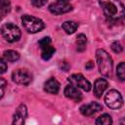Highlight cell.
<instances>
[{
  "label": "cell",
  "mask_w": 125,
  "mask_h": 125,
  "mask_svg": "<svg viewBox=\"0 0 125 125\" xmlns=\"http://www.w3.org/2000/svg\"><path fill=\"white\" fill-rule=\"evenodd\" d=\"M102 10L107 20L118 21L125 16V8L119 0H100Z\"/></svg>",
  "instance_id": "6da1fadb"
},
{
  "label": "cell",
  "mask_w": 125,
  "mask_h": 125,
  "mask_svg": "<svg viewBox=\"0 0 125 125\" xmlns=\"http://www.w3.org/2000/svg\"><path fill=\"white\" fill-rule=\"evenodd\" d=\"M96 58L100 73L106 77L111 76L113 70V63L110 56L104 50L98 49L96 52Z\"/></svg>",
  "instance_id": "7a4b0ae2"
},
{
  "label": "cell",
  "mask_w": 125,
  "mask_h": 125,
  "mask_svg": "<svg viewBox=\"0 0 125 125\" xmlns=\"http://www.w3.org/2000/svg\"><path fill=\"white\" fill-rule=\"evenodd\" d=\"M21 23L23 27L30 33H36L38 31H41L45 26L42 20L29 15H24L21 17Z\"/></svg>",
  "instance_id": "3957f363"
},
{
  "label": "cell",
  "mask_w": 125,
  "mask_h": 125,
  "mask_svg": "<svg viewBox=\"0 0 125 125\" xmlns=\"http://www.w3.org/2000/svg\"><path fill=\"white\" fill-rule=\"evenodd\" d=\"M1 34L8 42H16L21 35L20 28L12 22H6L1 26Z\"/></svg>",
  "instance_id": "277c9868"
},
{
  "label": "cell",
  "mask_w": 125,
  "mask_h": 125,
  "mask_svg": "<svg viewBox=\"0 0 125 125\" xmlns=\"http://www.w3.org/2000/svg\"><path fill=\"white\" fill-rule=\"evenodd\" d=\"M105 104L111 109H118L123 104V99L121 94L117 90H109L104 96Z\"/></svg>",
  "instance_id": "5b68a950"
},
{
  "label": "cell",
  "mask_w": 125,
  "mask_h": 125,
  "mask_svg": "<svg viewBox=\"0 0 125 125\" xmlns=\"http://www.w3.org/2000/svg\"><path fill=\"white\" fill-rule=\"evenodd\" d=\"M12 79L14 82L21 84V85H28L32 81V74L27 70L23 68L17 69L12 74Z\"/></svg>",
  "instance_id": "8992f818"
},
{
  "label": "cell",
  "mask_w": 125,
  "mask_h": 125,
  "mask_svg": "<svg viewBox=\"0 0 125 125\" xmlns=\"http://www.w3.org/2000/svg\"><path fill=\"white\" fill-rule=\"evenodd\" d=\"M68 81L74 85L77 88H80L86 92L91 90V83L81 74V73H75L68 77Z\"/></svg>",
  "instance_id": "52a82bcc"
},
{
  "label": "cell",
  "mask_w": 125,
  "mask_h": 125,
  "mask_svg": "<svg viewBox=\"0 0 125 125\" xmlns=\"http://www.w3.org/2000/svg\"><path fill=\"white\" fill-rule=\"evenodd\" d=\"M49 10L51 13H53L55 15H62V14L70 12L72 10V6L66 2L57 1L56 3H53L49 6Z\"/></svg>",
  "instance_id": "ba28073f"
},
{
  "label": "cell",
  "mask_w": 125,
  "mask_h": 125,
  "mask_svg": "<svg viewBox=\"0 0 125 125\" xmlns=\"http://www.w3.org/2000/svg\"><path fill=\"white\" fill-rule=\"evenodd\" d=\"M102 109H103L102 104H100L99 103H96V102H92L90 104H83L80 107V112L84 116H91V115L101 111Z\"/></svg>",
  "instance_id": "9c48e42d"
},
{
  "label": "cell",
  "mask_w": 125,
  "mask_h": 125,
  "mask_svg": "<svg viewBox=\"0 0 125 125\" xmlns=\"http://www.w3.org/2000/svg\"><path fill=\"white\" fill-rule=\"evenodd\" d=\"M27 116V109L24 104H21L15 114H14V119H13V124H18V125H22L24 123V120Z\"/></svg>",
  "instance_id": "30bf717a"
},
{
  "label": "cell",
  "mask_w": 125,
  "mask_h": 125,
  "mask_svg": "<svg viewBox=\"0 0 125 125\" xmlns=\"http://www.w3.org/2000/svg\"><path fill=\"white\" fill-rule=\"evenodd\" d=\"M64 96L67 97L68 99L70 100H73L75 102H79L81 101L82 99V94L80 93V91L78 90L77 87H75L74 85H67L65 88H64Z\"/></svg>",
  "instance_id": "8fae6325"
},
{
  "label": "cell",
  "mask_w": 125,
  "mask_h": 125,
  "mask_svg": "<svg viewBox=\"0 0 125 125\" xmlns=\"http://www.w3.org/2000/svg\"><path fill=\"white\" fill-rule=\"evenodd\" d=\"M107 85H108V83L105 79H104V78L97 79L94 84V95L97 98H101L102 95L104 94V92L106 90Z\"/></svg>",
  "instance_id": "7c38bea8"
},
{
  "label": "cell",
  "mask_w": 125,
  "mask_h": 125,
  "mask_svg": "<svg viewBox=\"0 0 125 125\" xmlns=\"http://www.w3.org/2000/svg\"><path fill=\"white\" fill-rule=\"evenodd\" d=\"M44 90L49 94H57L60 90V83L55 78H50L45 82Z\"/></svg>",
  "instance_id": "4fadbf2b"
},
{
  "label": "cell",
  "mask_w": 125,
  "mask_h": 125,
  "mask_svg": "<svg viewBox=\"0 0 125 125\" xmlns=\"http://www.w3.org/2000/svg\"><path fill=\"white\" fill-rule=\"evenodd\" d=\"M54 53H55V49H54V47L51 46V44L41 47V57L45 61L50 60L52 58V56L54 55Z\"/></svg>",
  "instance_id": "5bb4252c"
},
{
  "label": "cell",
  "mask_w": 125,
  "mask_h": 125,
  "mask_svg": "<svg viewBox=\"0 0 125 125\" xmlns=\"http://www.w3.org/2000/svg\"><path fill=\"white\" fill-rule=\"evenodd\" d=\"M62 28L63 30L67 33V34H72L76 31L77 27H78V24L75 22V21H64L62 23Z\"/></svg>",
  "instance_id": "9a60e30c"
},
{
  "label": "cell",
  "mask_w": 125,
  "mask_h": 125,
  "mask_svg": "<svg viewBox=\"0 0 125 125\" xmlns=\"http://www.w3.org/2000/svg\"><path fill=\"white\" fill-rule=\"evenodd\" d=\"M3 59L7 62H16L20 59V54L14 50H7L3 53Z\"/></svg>",
  "instance_id": "2e32d148"
},
{
  "label": "cell",
  "mask_w": 125,
  "mask_h": 125,
  "mask_svg": "<svg viewBox=\"0 0 125 125\" xmlns=\"http://www.w3.org/2000/svg\"><path fill=\"white\" fill-rule=\"evenodd\" d=\"M87 45V37L84 34H79L76 37V47L78 52H83L86 49Z\"/></svg>",
  "instance_id": "e0dca14e"
},
{
  "label": "cell",
  "mask_w": 125,
  "mask_h": 125,
  "mask_svg": "<svg viewBox=\"0 0 125 125\" xmlns=\"http://www.w3.org/2000/svg\"><path fill=\"white\" fill-rule=\"evenodd\" d=\"M11 10V3L10 0H0V15L2 18L6 16Z\"/></svg>",
  "instance_id": "ac0fdd59"
},
{
  "label": "cell",
  "mask_w": 125,
  "mask_h": 125,
  "mask_svg": "<svg viewBox=\"0 0 125 125\" xmlns=\"http://www.w3.org/2000/svg\"><path fill=\"white\" fill-rule=\"evenodd\" d=\"M96 124L97 125H109L112 124V119L111 116L109 114H102L101 116H99L96 120Z\"/></svg>",
  "instance_id": "d6986e66"
},
{
  "label": "cell",
  "mask_w": 125,
  "mask_h": 125,
  "mask_svg": "<svg viewBox=\"0 0 125 125\" xmlns=\"http://www.w3.org/2000/svg\"><path fill=\"white\" fill-rule=\"evenodd\" d=\"M116 74L117 77L121 80V81H125V62H120L117 65V69H116Z\"/></svg>",
  "instance_id": "ffe728a7"
},
{
  "label": "cell",
  "mask_w": 125,
  "mask_h": 125,
  "mask_svg": "<svg viewBox=\"0 0 125 125\" xmlns=\"http://www.w3.org/2000/svg\"><path fill=\"white\" fill-rule=\"evenodd\" d=\"M110 48H111V50H112L114 53H116V54L121 53V52H122V50H123V48H122L121 44H120L119 42H117V41H115V42L111 43Z\"/></svg>",
  "instance_id": "44dd1931"
},
{
  "label": "cell",
  "mask_w": 125,
  "mask_h": 125,
  "mask_svg": "<svg viewBox=\"0 0 125 125\" xmlns=\"http://www.w3.org/2000/svg\"><path fill=\"white\" fill-rule=\"evenodd\" d=\"M39 46H40V48L41 47H43V46H46V45H49V44H51V38L50 37H43L42 39H40L39 40Z\"/></svg>",
  "instance_id": "7402d4cb"
},
{
  "label": "cell",
  "mask_w": 125,
  "mask_h": 125,
  "mask_svg": "<svg viewBox=\"0 0 125 125\" xmlns=\"http://www.w3.org/2000/svg\"><path fill=\"white\" fill-rule=\"evenodd\" d=\"M47 0H31V4L34 6V7H37V8H40L42 6H44L46 4Z\"/></svg>",
  "instance_id": "603a6c76"
},
{
  "label": "cell",
  "mask_w": 125,
  "mask_h": 125,
  "mask_svg": "<svg viewBox=\"0 0 125 125\" xmlns=\"http://www.w3.org/2000/svg\"><path fill=\"white\" fill-rule=\"evenodd\" d=\"M0 86H1V96H0V98H2L3 95H4L5 87H6V81H5V79L3 77L0 78Z\"/></svg>",
  "instance_id": "cb8c5ba5"
},
{
  "label": "cell",
  "mask_w": 125,
  "mask_h": 125,
  "mask_svg": "<svg viewBox=\"0 0 125 125\" xmlns=\"http://www.w3.org/2000/svg\"><path fill=\"white\" fill-rule=\"evenodd\" d=\"M0 66H1V69H0L1 73H4V72L7 70V64H6L4 59H1V60H0Z\"/></svg>",
  "instance_id": "d4e9b609"
},
{
  "label": "cell",
  "mask_w": 125,
  "mask_h": 125,
  "mask_svg": "<svg viewBox=\"0 0 125 125\" xmlns=\"http://www.w3.org/2000/svg\"><path fill=\"white\" fill-rule=\"evenodd\" d=\"M85 67H86V69H91V68H93L94 67V62H87V64L85 65Z\"/></svg>",
  "instance_id": "484cf974"
},
{
  "label": "cell",
  "mask_w": 125,
  "mask_h": 125,
  "mask_svg": "<svg viewBox=\"0 0 125 125\" xmlns=\"http://www.w3.org/2000/svg\"><path fill=\"white\" fill-rule=\"evenodd\" d=\"M119 123H120V124H125V116H124V117L119 121Z\"/></svg>",
  "instance_id": "4316f807"
},
{
  "label": "cell",
  "mask_w": 125,
  "mask_h": 125,
  "mask_svg": "<svg viewBox=\"0 0 125 125\" xmlns=\"http://www.w3.org/2000/svg\"><path fill=\"white\" fill-rule=\"evenodd\" d=\"M58 1H61V2H66V3H68V1H69V0H58Z\"/></svg>",
  "instance_id": "83f0119b"
}]
</instances>
